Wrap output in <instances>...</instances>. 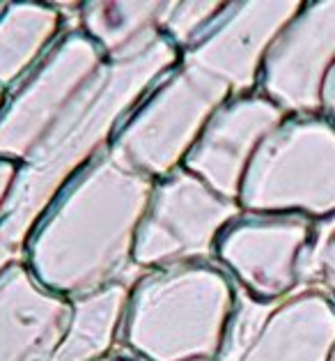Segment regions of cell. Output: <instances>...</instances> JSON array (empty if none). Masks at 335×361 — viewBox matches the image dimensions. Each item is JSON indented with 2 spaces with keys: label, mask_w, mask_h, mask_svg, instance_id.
Here are the masks:
<instances>
[{
  "label": "cell",
  "mask_w": 335,
  "mask_h": 361,
  "mask_svg": "<svg viewBox=\"0 0 335 361\" xmlns=\"http://www.w3.org/2000/svg\"><path fill=\"white\" fill-rule=\"evenodd\" d=\"M154 180L108 147L69 180L28 235L23 260L42 286L67 299L134 283L140 219Z\"/></svg>",
  "instance_id": "cell-1"
},
{
  "label": "cell",
  "mask_w": 335,
  "mask_h": 361,
  "mask_svg": "<svg viewBox=\"0 0 335 361\" xmlns=\"http://www.w3.org/2000/svg\"><path fill=\"white\" fill-rule=\"evenodd\" d=\"M179 60V51L161 39L131 63L106 65L28 161L19 166L0 233L23 251L30 231L60 189L110 145L129 113Z\"/></svg>",
  "instance_id": "cell-2"
},
{
  "label": "cell",
  "mask_w": 335,
  "mask_h": 361,
  "mask_svg": "<svg viewBox=\"0 0 335 361\" xmlns=\"http://www.w3.org/2000/svg\"><path fill=\"white\" fill-rule=\"evenodd\" d=\"M236 297L216 262L147 269L129 288L120 350L138 361H220Z\"/></svg>",
  "instance_id": "cell-3"
},
{
  "label": "cell",
  "mask_w": 335,
  "mask_h": 361,
  "mask_svg": "<svg viewBox=\"0 0 335 361\" xmlns=\"http://www.w3.org/2000/svg\"><path fill=\"white\" fill-rule=\"evenodd\" d=\"M244 212L335 219V127L324 116H287L262 140L239 193Z\"/></svg>",
  "instance_id": "cell-4"
},
{
  "label": "cell",
  "mask_w": 335,
  "mask_h": 361,
  "mask_svg": "<svg viewBox=\"0 0 335 361\" xmlns=\"http://www.w3.org/2000/svg\"><path fill=\"white\" fill-rule=\"evenodd\" d=\"M230 97L223 81L179 60L129 113L108 149L129 169L163 180L182 169L202 129Z\"/></svg>",
  "instance_id": "cell-5"
},
{
  "label": "cell",
  "mask_w": 335,
  "mask_h": 361,
  "mask_svg": "<svg viewBox=\"0 0 335 361\" xmlns=\"http://www.w3.org/2000/svg\"><path fill=\"white\" fill-rule=\"evenodd\" d=\"M108 65L83 30L69 28L5 94L0 109V159L23 166L92 81Z\"/></svg>",
  "instance_id": "cell-6"
},
{
  "label": "cell",
  "mask_w": 335,
  "mask_h": 361,
  "mask_svg": "<svg viewBox=\"0 0 335 361\" xmlns=\"http://www.w3.org/2000/svg\"><path fill=\"white\" fill-rule=\"evenodd\" d=\"M320 224L301 214L241 212L216 244V265L255 302L273 304L312 283Z\"/></svg>",
  "instance_id": "cell-7"
},
{
  "label": "cell",
  "mask_w": 335,
  "mask_h": 361,
  "mask_svg": "<svg viewBox=\"0 0 335 361\" xmlns=\"http://www.w3.org/2000/svg\"><path fill=\"white\" fill-rule=\"evenodd\" d=\"M241 212L239 202L220 196L187 169L156 180L136 233V267L147 271L216 262L220 233Z\"/></svg>",
  "instance_id": "cell-8"
},
{
  "label": "cell",
  "mask_w": 335,
  "mask_h": 361,
  "mask_svg": "<svg viewBox=\"0 0 335 361\" xmlns=\"http://www.w3.org/2000/svg\"><path fill=\"white\" fill-rule=\"evenodd\" d=\"M335 352V302L310 283L273 304L239 290L220 361H329Z\"/></svg>",
  "instance_id": "cell-9"
},
{
  "label": "cell",
  "mask_w": 335,
  "mask_h": 361,
  "mask_svg": "<svg viewBox=\"0 0 335 361\" xmlns=\"http://www.w3.org/2000/svg\"><path fill=\"white\" fill-rule=\"evenodd\" d=\"M303 0H230L209 28L182 54V63L211 74L232 97L258 92L273 39L301 10Z\"/></svg>",
  "instance_id": "cell-10"
},
{
  "label": "cell",
  "mask_w": 335,
  "mask_h": 361,
  "mask_svg": "<svg viewBox=\"0 0 335 361\" xmlns=\"http://www.w3.org/2000/svg\"><path fill=\"white\" fill-rule=\"evenodd\" d=\"M335 65V0H303L264 58L258 92L285 116H322V87Z\"/></svg>",
  "instance_id": "cell-11"
},
{
  "label": "cell",
  "mask_w": 335,
  "mask_h": 361,
  "mask_svg": "<svg viewBox=\"0 0 335 361\" xmlns=\"http://www.w3.org/2000/svg\"><path fill=\"white\" fill-rule=\"evenodd\" d=\"M285 118L262 92L230 97L202 129L182 169L220 196L239 202L241 184L255 152Z\"/></svg>",
  "instance_id": "cell-12"
},
{
  "label": "cell",
  "mask_w": 335,
  "mask_h": 361,
  "mask_svg": "<svg viewBox=\"0 0 335 361\" xmlns=\"http://www.w3.org/2000/svg\"><path fill=\"white\" fill-rule=\"evenodd\" d=\"M72 320V299L42 286L25 260L0 271V361H49Z\"/></svg>",
  "instance_id": "cell-13"
},
{
  "label": "cell",
  "mask_w": 335,
  "mask_h": 361,
  "mask_svg": "<svg viewBox=\"0 0 335 361\" xmlns=\"http://www.w3.org/2000/svg\"><path fill=\"white\" fill-rule=\"evenodd\" d=\"M161 0H83L76 12V28L90 37L108 65L131 63L161 39Z\"/></svg>",
  "instance_id": "cell-14"
},
{
  "label": "cell",
  "mask_w": 335,
  "mask_h": 361,
  "mask_svg": "<svg viewBox=\"0 0 335 361\" xmlns=\"http://www.w3.org/2000/svg\"><path fill=\"white\" fill-rule=\"evenodd\" d=\"M69 30L60 3H0V92L7 94Z\"/></svg>",
  "instance_id": "cell-15"
},
{
  "label": "cell",
  "mask_w": 335,
  "mask_h": 361,
  "mask_svg": "<svg viewBox=\"0 0 335 361\" xmlns=\"http://www.w3.org/2000/svg\"><path fill=\"white\" fill-rule=\"evenodd\" d=\"M131 283H115L72 299V320L49 361H101L120 350Z\"/></svg>",
  "instance_id": "cell-16"
},
{
  "label": "cell",
  "mask_w": 335,
  "mask_h": 361,
  "mask_svg": "<svg viewBox=\"0 0 335 361\" xmlns=\"http://www.w3.org/2000/svg\"><path fill=\"white\" fill-rule=\"evenodd\" d=\"M223 3L225 0H168L161 14V35L182 56L209 28Z\"/></svg>",
  "instance_id": "cell-17"
},
{
  "label": "cell",
  "mask_w": 335,
  "mask_h": 361,
  "mask_svg": "<svg viewBox=\"0 0 335 361\" xmlns=\"http://www.w3.org/2000/svg\"><path fill=\"white\" fill-rule=\"evenodd\" d=\"M312 283L322 286L335 302V226L317 240L312 258Z\"/></svg>",
  "instance_id": "cell-18"
},
{
  "label": "cell",
  "mask_w": 335,
  "mask_h": 361,
  "mask_svg": "<svg viewBox=\"0 0 335 361\" xmlns=\"http://www.w3.org/2000/svg\"><path fill=\"white\" fill-rule=\"evenodd\" d=\"M16 175H19V164H12V161L0 159V221H3L5 209H7V202H10L14 182H16Z\"/></svg>",
  "instance_id": "cell-19"
},
{
  "label": "cell",
  "mask_w": 335,
  "mask_h": 361,
  "mask_svg": "<svg viewBox=\"0 0 335 361\" xmlns=\"http://www.w3.org/2000/svg\"><path fill=\"white\" fill-rule=\"evenodd\" d=\"M322 116L335 127V65L322 87Z\"/></svg>",
  "instance_id": "cell-20"
},
{
  "label": "cell",
  "mask_w": 335,
  "mask_h": 361,
  "mask_svg": "<svg viewBox=\"0 0 335 361\" xmlns=\"http://www.w3.org/2000/svg\"><path fill=\"white\" fill-rule=\"evenodd\" d=\"M16 260H23V251L0 233V271H3L5 267H10Z\"/></svg>",
  "instance_id": "cell-21"
},
{
  "label": "cell",
  "mask_w": 335,
  "mask_h": 361,
  "mask_svg": "<svg viewBox=\"0 0 335 361\" xmlns=\"http://www.w3.org/2000/svg\"><path fill=\"white\" fill-rule=\"evenodd\" d=\"M101 361H138L136 357H131V355H127L125 350H115L113 355H108L106 359H101Z\"/></svg>",
  "instance_id": "cell-22"
},
{
  "label": "cell",
  "mask_w": 335,
  "mask_h": 361,
  "mask_svg": "<svg viewBox=\"0 0 335 361\" xmlns=\"http://www.w3.org/2000/svg\"><path fill=\"white\" fill-rule=\"evenodd\" d=\"M3 104H5V94L0 92V109H3Z\"/></svg>",
  "instance_id": "cell-23"
},
{
  "label": "cell",
  "mask_w": 335,
  "mask_h": 361,
  "mask_svg": "<svg viewBox=\"0 0 335 361\" xmlns=\"http://www.w3.org/2000/svg\"><path fill=\"white\" fill-rule=\"evenodd\" d=\"M329 361H335V352H333V355H331V359Z\"/></svg>",
  "instance_id": "cell-24"
}]
</instances>
